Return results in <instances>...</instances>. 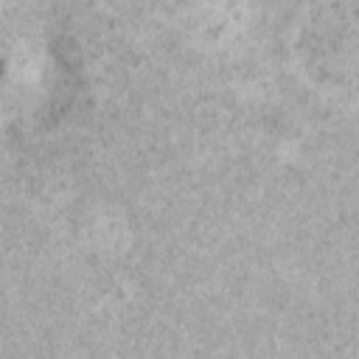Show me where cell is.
Instances as JSON below:
<instances>
[{
  "mask_svg": "<svg viewBox=\"0 0 359 359\" xmlns=\"http://www.w3.org/2000/svg\"><path fill=\"white\" fill-rule=\"evenodd\" d=\"M289 59L323 101L359 109V0H309L289 31Z\"/></svg>",
  "mask_w": 359,
  "mask_h": 359,
  "instance_id": "6da1fadb",
  "label": "cell"
}]
</instances>
